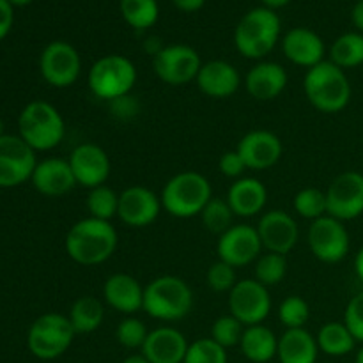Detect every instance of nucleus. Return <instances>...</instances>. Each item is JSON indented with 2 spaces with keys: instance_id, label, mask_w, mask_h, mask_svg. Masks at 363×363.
<instances>
[{
  "instance_id": "1",
  "label": "nucleus",
  "mask_w": 363,
  "mask_h": 363,
  "mask_svg": "<svg viewBox=\"0 0 363 363\" xmlns=\"http://www.w3.org/2000/svg\"><path fill=\"white\" fill-rule=\"evenodd\" d=\"M117 243L119 238L112 222L87 216L71 225L64 245L69 259L77 264L98 266L116 254Z\"/></svg>"
},
{
  "instance_id": "2",
  "label": "nucleus",
  "mask_w": 363,
  "mask_h": 363,
  "mask_svg": "<svg viewBox=\"0 0 363 363\" xmlns=\"http://www.w3.org/2000/svg\"><path fill=\"white\" fill-rule=\"evenodd\" d=\"M308 103L323 113L342 112L351 101V84L346 71L332 60H323L311 67L303 78Z\"/></svg>"
},
{
  "instance_id": "3",
  "label": "nucleus",
  "mask_w": 363,
  "mask_h": 363,
  "mask_svg": "<svg viewBox=\"0 0 363 363\" xmlns=\"http://www.w3.org/2000/svg\"><path fill=\"white\" fill-rule=\"evenodd\" d=\"M282 23L277 11L255 7L248 11L234 30V45L245 59L261 60L273 52L280 41Z\"/></svg>"
},
{
  "instance_id": "4",
  "label": "nucleus",
  "mask_w": 363,
  "mask_h": 363,
  "mask_svg": "<svg viewBox=\"0 0 363 363\" xmlns=\"http://www.w3.org/2000/svg\"><path fill=\"white\" fill-rule=\"evenodd\" d=\"M194 308V293L183 279L163 275L144 287V308L152 319L165 323L181 321Z\"/></svg>"
},
{
  "instance_id": "5",
  "label": "nucleus",
  "mask_w": 363,
  "mask_h": 363,
  "mask_svg": "<svg viewBox=\"0 0 363 363\" xmlns=\"http://www.w3.org/2000/svg\"><path fill=\"white\" fill-rule=\"evenodd\" d=\"M18 135L28 147L38 151L55 149L66 135V123L48 101H30L18 117Z\"/></svg>"
},
{
  "instance_id": "6",
  "label": "nucleus",
  "mask_w": 363,
  "mask_h": 363,
  "mask_svg": "<svg viewBox=\"0 0 363 363\" xmlns=\"http://www.w3.org/2000/svg\"><path fill=\"white\" fill-rule=\"evenodd\" d=\"M211 197L213 190L209 181L194 170L170 177L160 195L163 209L176 218H194L201 215Z\"/></svg>"
},
{
  "instance_id": "7",
  "label": "nucleus",
  "mask_w": 363,
  "mask_h": 363,
  "mask_svg": "<svg viewBox=\"0 0 363 363\" xmlns=\"http://www.w3.org/2000/svg\"><path fill=\"white\" fill-rule=\"evenodd\" d=\"M87 84L92 94L103 101H116L128 96L137 84V67L119 53L103 55L91 66Z\"/></svg>"
},
{
  "instance_id": "8",
  "label": "nucleus",
  "mask_w": 363,
  "mask_h": 363,
  "mask_svg": "<svg viewBox=\"0 0 363 363\" xmlns=\"http://www.w3.org/2000/svg\"><path fill=\"white\" fill-rule=\"evenodd\" d=\"M74 332L69 318L48 312L35 319L27 333L28 351L39 360H55L62 357L73 344Z\"/></svg>"
},
{
  "instance_id": "9",
  "label": "nucleus",
  "mask_w": 363,
  "mask_h": 363,
  "mask_svg": "<svg viewBox=\"0 0 363 363\" xmlns=\"http://www.w3.org/2000/svg\"><path fill=\"white\" fill-rule=\"evenodd\" d=\"M39 71L46 84L55 89H66L77 84L82 73V59L78 50L67 41H52L39 57Z\"/></svg>"
},
{
  "instance_id": "10",
  "label": "nucleus",
  "mask_w": 363,
  "mask_h": 363,
  "mask_svg": "<svg viewBox=\"0 0 363 363\" xmlns=\"http://www.w3.org/2000/svg\"><path fill=\"white\" fill-rule=\"evenodd\" d=\"M307 240L314 257L326 264H337L350 254L351 241L346 225L330 215L312 222Z\"/></svg>"
},
{
  "instance_id": "11",
  "label": "nucleus",
  "mask_w": 363,
  "mask_h": 363,
  "mask_svg": "<svg viewBox=\"0 0 363 363\" xmlns=\"http://www.w3.org/2000/svg\"><path fill=\"white\" fill-rule=\"evenodd\" d=\"M152 67L160 80L172 87H179V85H186L197 80L202 60L197 50H194L191 46L169 45L163 46L152 57Z\"/></svg>"
},
{
  "instance_id": "12",
  "label": "nucleus",
  "mask_w": 363,
  "mask_h": 363,
  "mask_svg": "<svg viewBox=\"0 0 363 363\" xmlns=\"http://www.w3.org/2000/svg\"><path fill=\"white\" fill-rule=\"evenodd\" d=\"M35 165V151L20 135L0 137V188H14L30 181Z\"/></svg>"
},
{
  "instance_id": "13",
  "label": "nucleus",
  "mask_w": 363,
  "mask_h": 363,
  "mask_svg": "<svg viewBox=\"0 0 363 363\" xmlns=\"http://www.w3.org/2000/svg\"><path fill=\"white\" fill-rule=\"evenodd\" d=\"M229 311L243 326L262 325L272 312L268 287L255 279H245L229 293Z\"/></svg>"
},
{
  "instance_id": "14",
  "label": "nucleus",
  "mask_w": 363,
  "mask_h": 363,
  "mask_svg": "<svg viewBox=\"0 0 363 363\" xmlns=\"http://www.w3.org/2000/svg\"><path fill=\"white\" fill-rule=\"evenodd\" d=\"M328 215L340 222L363 215V174L347 170L339 174L326 190Z\"/></svg>"
},
{
  "instance_id": "15",
  "label": "nucleus",
  "mask_w": 363,
  "mask_h": 363,
  "mask_svg": "<svg viewBox=\"0 0 363 363\" xmlns=\"http://www.w3.org/2000/svg\"><path fill=\"white\" fill-rule=\"evenodd\" d=\"M262 243L259 238L257 229L247 223L233 225L229 230L220 236L216 245V254L220 261L234 266V268H243L252 264L261 257Z\"/></svg>"
},
{
  "instance_id": "16",
  "label": "nucleus",
  "mask_w": 363,
  "mask_h": 363,
  "mask_svg": "<svg viewBox=\"0 0 363 363\" xmlns=\"http://www.w3.org/2000/svg\"><path fill=\"white\" fill-rule=\"evenodd\" d=\"M69 167L78 186H103L112 174V162L103 147L98 144H80L69 155Z\"/></svg>"
},
{
  "instance_id": "17",
  "label": "nucleus",
  "mask_w": 363,
  "mask_h": 363,
  "mask_svg": "<svg viewBox=\"0 0 363 363\" xmlns=\"http://www.w3.org/2000/svg\"><path fill=\"white\" fill-rule=\"evenodd\" d=\"M162 199L145 186H130L119 194L117 218L128 227L142 229L158 220L162 213Z\"/></svg>"
},
{
  "instance_id": "18",
  "label": "nucleus",
  "mask_w": 363,
  "mask_h": 363,
  "mask_svg": "<svg viewBox=\"0 0 363 363\" xmlns=\"http://www.w3.org/2000/svg\"><path fill=\"white\" fill-rule=\"evenodd\" d=\"M257 234L261 238L262 248L273 254L287 255L298 243L300 230L298 223L289 213L272 209L261 216L257 223Z\"/></svg>"
},
{
  "instance_id": "19",
  "label": "nucleus",
  "mask_w": 363,
  "mask_h": 363,
  "mask_svg": "<svg viewBox=\"0 0 363 363\" xmlns=\"http://www.w3.org/2000/svg\"><path fill=\"white\" fill-rule=\"evenodd\" d=\"M236 151L248 170H266L279 163L284 147L282 140L273 131L254 130L241 138Z\"/></svg>"
},
{
  "instance_id": "20",
  "label": "nucleus",
  "mask_w": 363,
  "mask_h": 363,
  "mask_svg": "<svg viewBox=\"0 0 363 363\" xmlns=\"http://www.w3.org/2000/svg\"><path fill=\"white\" fill-rule=\"evenodd\" d=\"M282 52L293 64L311 69L325 60L326 48L318 32L307 27H296L286 32L282 38Z\"/></svg>"
},
{
  "instance_id": "21",
  "label": "nucleus",
  "mask_w": 363,
  "mask_h": 363,
  "mask_svg": "<svg viewBox=\"0 0 363 363\" xmlns=\"http://www.w3.org/2000/svg\"><path fill=\"white\" fill-rule=\"evenodd\" d=\"M30 183L45 197H62L78 186L69 162L62 158H48L38 162Z\"/></svg>"
},
{
  "instance_id": "22",
  "label": "nucleus",
  "mask_w": 363,
  "mask_h": 363,
  "mask_svg": "<svg viewBox=\"0 0 363 363\" xmlns=\"http://www.w3.org/2000/svg\"><path fill=\"white\" fill-rule=\"evenodd\" d=\"M188 340L172 326H160L149 332L142 354L149 363H183L188 351Z\"/></svg>"
},
{
  "instance_id": "23",
  "label": "nucleus",
  "mask_w": 363,
  "mask_h": 363,
  "mask_svg": "<svg viewBox=\"0 0 363 363\" xmlns=\"http://www.w3.org/2000/svg\"><path fill=\"white\" fill-rule=\"evenodd\" d=\"M103 298L108 307L121 314L133 315L144 308V287L135 277L126 273H116L106 279Z\"/></svg>"
},
{
  "instance_id": "24",
  "label": "nucleus",
  "mask_w": 363,
  "mask_h": 363,
  "mask_svg": "<svg viewBox=\"0 0 363 363\" xmlns=\"http://www.w3.org/2000/svg\"><path fill=\"white\" fill-rule=\"evenodd\" d=\"M195 82L206 96L223 99L236 94L241 84V77L233 64L216 59L202 64Z\"/></svg>"
},
{
  "instance_id": "25",
  "label": "nucleus",
  "mask_w": 363,
  "mask_h": 363,
  "mask_svg": "<svg viewBox=\"0 0 363 363\" xmlns=\"http://www.w3.org/2000/svg\"><path fill=\"white\" fill-rule=\"evenodd\" d=\"M287 73L279 62L262 60L257 62L245 78L247 92L257 101H272L279 98L287 87Z\"/></svg>"
},
{
  "instance_id": "26",
  "label": "nucleus",
  "mask_w": 363,
  "mask_h": 363,
  "mask_svg": "<svg viewBox=\"0 0 363 363\" xmlns=\"http://www.w3.org/2000/svg\"><path fill=\"white\" fill-rule=\"evenodd\" d=\"M234 216L250 218L259 215L268 202V190L255 177H240L230 184L225 197Z\"/></svg>"
},
{
  "instance_id": "27",
  "label": "nucleus",
  "mask_w": 363,
  "mask_h": 363,
  "mask_svg": "<svg viewBox=\"0 0 363 363\" xmlns=\"http://www.w3.org/2000/svg\"><path fill=\"white\" fill-rule=\"evenodd\" d=\"M318 354V340L305 328L286 330V333L279 339L277 358L280 363H315Z\"/></svg>"
},
{
  "instance_id": "28",
  "label": "nucleus",
  "mask_w": 363,
  "mask_h": 363,
  "mask_svg": "<svg viewBox=\"0 0 363 363\" xmlns=\"http://www.w3.org/2000/svg\"><path fill=\"white\" fill-rule=\"evenodd\" d=\"M241 353L252 363L272 362L279 351V339L264 325L247 326L241 337Z\"/></svg>"
},
{
  "instance_id": "29",
  "label": "nucleus",
  "mask_w": 363,
  "mask_h": 363,
  "mask_svg": "<svg viewBox=\"0 0 363 363\" xmlns=\"http://www.w3.org/2000/svg\"><path fill=\"white\" fill-rule=\"evenodd\" d=\"M315 340H318L319 351H323L328 357H346L357 346V339L350 332V328L344 323L337 321L326 323L319 330Z\"/></svg>"
},
{
  "instance_id": "30",
  "label": "nucleus",
  "mask_w": 363,
  "mask_h": 363,
  "mask_svg": "<svg viewBox=\"0 0 363 363\" xmlns=\"http://www.w3.org/2000/svg\"><path fill=\"white\" fill-rule=\"evenodd\" d=\"M69 321L77 333H92L101 326L105 318L103 303L94 296H80L69 311Z\"/></svg>"
},
{
  "instance_id": "31",
  "label": "nucleus",
  "mask_w": 363,
  "mask_h": 363,
  "mask_svg": "<svg viewBox=\"0 0 363 363\" xmlns=\"http://www.w3.org/2000/svg\"><path fill=\"white\" fill-rule=\"evenodd\" d=\"M330 60L342 69L357 67L363 64V34L346 32L333 41L330 48Z\"/></svg>"
},
{
  "instance_id": "32",
  "label": "nucleus",
  "mask_w": 363,
  "mask_h": 363,
  "mask_svg": "<svg viewBox=\"0 0 363 363\" xmlns=\"http://www.w3.org/2000/svg\"><path fill=\"white\" fill-rule=\"evenodd\" d=\"M124 21L135 30H147L158 21V0H119Z\"/></svg>"
},
{
  "instance_id": "33",
  "label": "nucleus",
  "mask_w": 363,
  "mask_h": 363,
  "mask_svg": "<svg viewBox=\"0 0 363 363\" xmlns=\"http://www.w3.org/2000/svg\"><path fill=\"white\" fill-rule=\"evenodd\" d=\"M87 209L89 216L92 218L110 222L112 218H116L117 211H119V194H116L106 184L92 188L87 195Z\"/></svg>"
},
{
  "instance_id": "34",
  "label": "nucleus",
  "mask_w": 363,
  "mask_h": 363,
  "mask_svg": "<svg viewBox=\"0 0 363 363\" xmlns=\"http://www.w3.org/2000/svg\"><path fill=\"white\" fill-rule=\"evenodd\" d=\"M233 218L234 213L230 206L227 204L225 199L218 197H211V201L206 204V208L201 213V220L206 229L209 233L220 234V236L233 227Z\"/></svg>"
},
{
  "instance_id": "35",
  "label": "nucleus",
  "mask_w": 363,
  "mask_h": 363,
  "mask_svg": "<svg viewBox=\"0 0 363 363\" xmlns=\"http://www.w3.org/2000/svg\"><path fill=\"white\" fill-rule=\"evenodd\" d=\"M287 273L286 255L266 252L255 261V280L264 287H273L282 282Z\"/></svg>"
},
{
  "instance_id": "36",
  "label": "nucleus",
  "mask_w": 363,
  "mask_h": 363,
  "mask_svg": "<svg viewBox=\"0 0 363 363\" xmlns=\"http://www.w3.org/2000/svg\"><path fill=\"white\" fill-rule=\"evenodd\" d=\"M294 211L307 220H318L321 216L328 215L326 208V191L319 188H303L294 197Z\"/></svg>"
},
{
  "instance_id": "37",
  "label": "nucleus",
  "mask_w": 363,
  "mask_h": 363,
  "mask_svg": "<svg viewBox=\"0 0 363 363\" xmlns=\"http://www.w3.org/2000/svg\"><path fill=\"white\" fill-rule=\"evenodd\" d=\"M279 319L287 330L305 328L311 319V307L301 296H287L279 307Z\"/></svg>"
},
{
  "instance_id": "38",
  "label": "nucleus",
  "mask_w": 363,
  "mask_h": 363,
  "mask_svg": "<svg viewBox=\"0 0 363 363\" xmlns=\"http://www.w3.org/2000/svg\"><path fill=\"white\" fill-rule=\"evenodd\" d=\"M183 363H227V350L215 340L197 339L188 346Z\"/></svg>"
},
{
  "instance_id": "39",
  "label": "nucleus",
  "mask_w": 363,
  "mask_h": 363,
  "mask_svg": "<svg viewBox=\"0 0 363 363\" xmlns=\"http://www.w3.org/2000/svg\"><path fill=\"white\" fill-rule=\"evenodd\" d=\"M245 328H247V326L241 325L233 314L222 315V318H218L213 323L211 339L215 340L216 344H220L222 347L229 350V347L238 346V344L241 342Z\"/></svg>"
},
{
  "instance_id": "40",
  "label": "nucleus",
  "mask_w": 363,
  "mask_h": 363,
  "mask_svg": "<svg viewBox=\"0 0 363 363\" xmlns=\"http://www.w3.org/2000/svg\"><path fill=\"white\" fill-rule=\"evenodd\" d=\"M147 335L149 332L144 323L133 315H128L126 319H123L116 330L117 342L126 350H142Z\"/></svg>"
},
{
  "instance_id": "41",
  "label": "nucleus",
  "mask_w": 363,
  "mask_h": 363,
  "mask_svg": "<svg viewBox=\"0 0 363 363\" xmlns=\"http://www.w3.org/2000/svg\"><path fill=\"white\" fill-rule=\"evenodd\" d=\"M206 282H208L209 289H213L215 293H230L238 284L236 268L218 259L215 264L209 266Z\"/></svg>"
},
{
  "instance_id": "42",
  "label": "nucleus",
  "mask_w": 363,
  "mask_h": 363,
  "mask_svg": "<svg viewBox=\"0 0 363 363\" xmlns=\"http://www.w3.org/2000/svg\"><path fill=\"white\" fill-rule=\"evenodd\" d=\"M344 325L350 328L357 342H363V291L354 294L344 312Z\"/></svg>"
},
{
  "instance_id": "43",
  "label": "nucleus",
  "mask_w": 363,
  "mask_h": 363,
  "mask_svg": "<svg viewBox=\"0 0 363 363\" xmlns=\"http://www.w3.org/2000/svg\"><path fill=\"white\" fill-rule=\"evenodd\" d=\"M218 169L223 176L230 177V179H240L245 174V170H248L243 158H241L240 152H238L236 149H234V151L223 152V155L220 156Z\"/></svg>"
},
{
  "instance_id": "44",
  "label": "nucleus",
  "mask_w": 363,
  "mask_h": 363,
  "mask_svg": "<svg viewBox=\"0 0 363 363\" xmlns=\"http://www.w3.org/2000/svg\"><path fill=\"white\" fill-rule=\"evenodd\" d=\"M14 23V7L7 0H0V41L11 32Z\"/></svg>"
},
{
  "instance_id": "45",
  "label": "nucleus",
  "mask_w": 363,
  "mask_h": 363,
  "mask_svg": "<svg viewBox=\"0 0 363 363\" xmlns=\"http://www.w3.org/2000/svg\"><path fill=\"white\" fill-rule=\"evenodd\" d=\"M110 103H112V108L116 110V113H119V116L124 117V119L130 116H133V113L137 112V103L131 99L130 94L123 96V98L116 99V101H110Z\"/></svg>"
},
{
  "instance_id": "46",
  "label": "nucleus",
  "mask_w": 363,
  "mask_h": 363,
  "mask_svg": "<svg viewBox=\"0 0 363 363\" xmlns=\"http://www.w3.org/2000/svg\"><path fill=\"white\" fill-rule=\"evenodd\" d=\"M176 9L183 11V13H195V11L202 9L206 0H172Z\"/></svg>"
},
{
  "instance_id": "47",
  "label": "nucleus",
  "mask_w": 363,
  "mask_h": 363,
  "mask_svg": "<svg viewBox=\"0 0 363 363\" xmlns=\"http://www.w3.org/2000/svg\"><path fill=\"white\" fill-rule=\"evenodd\" d=\"M351 20H353V25L358 28V32L363 34V0H358L354 4L353 11H351Z\"/></svg>"
},
{
  "instance_id": "48",
  "label": "nucleus",
  "mask_w": 363,
  "mask_h": 363,
  "mask_svg": "<svg viewBox=\"0 0 363 363\" xmlns=\"http://www.w3.org/2000/svg\"><path fill=\"white\" fill-rule=\"evenodd\" d=\"M261 2H262V7H268V9L277 11L280 9V7H286L291 0H261Z\"/></svg>"
},
{
  "instance_id": "49",
  "label": "nucleus",
  "mask_w": 363,
  "mask_h": 363,
  "mask_svg": "<svg viewBox=\"0 0 363 363\" xmlns=\"http://www.w3.org/2000/svg\"><path fill=\"white\" fill-rule=\"evenodd\" d=\"M354 272H357L358 279L363 282V247L358 250L357 257H354Z\"/></svg>"
},
{
  "instance_id": "50",
  "label": "nucleus",
  "mask_w": 363,
  "mask_h": 363,
  "mask_svg": "<svg viewBox=\"0 0 363 363\" xmlns=\"http://www.w3.org/2000/svg\"><path fill=\"white\" fill-rule=\"evenodd\" d=\"M123 363H149V360L144 354H131V357H128Z\"/></svg>"
},
{
  "instance_id": "51",
  "label": "nucleus",
  "mask_w": 363,
  "mask_h": 363,
  "mask_svg": "<svg viewBox=\"0 0 363 363\" xmlns=\"http://www.w3.org/2000/svg\"><path fill=\"white\" fill-rule=\"evenodd\" d=\"M13 7H25L32 2V0H7Z\"/></svg>"
},
{
  "instance_id": "52",
  "label": "nucleus",
  "mask_w": 363,
  "mask_h": 363,
  "mask_svg": "<svg viewBox=\"0 0 363 363\" xmlns=\"http://www.w3.org/2000/svg\"><path fill=\"white\" fill-rule=\"evenodd\" d=\"M354 363H363V346H362V350L357 353V360H354Z\"/></svg>"
},
{
  "instance_id": "53",
  "label": "nucleus",
  "mask_w": 363,
  "mask_h": 363,
  "mask_svg": "<svg viewBox=\"0 0 363 363\" xmlns=\"http://www.w3.org/2000/svg\"><path fill=\"white\" fill-rule=\"evenodd\" d=\"M2 135H6V133H4V128H2V121H0V137H2Z\"/></svg>"
}]
</instances>
